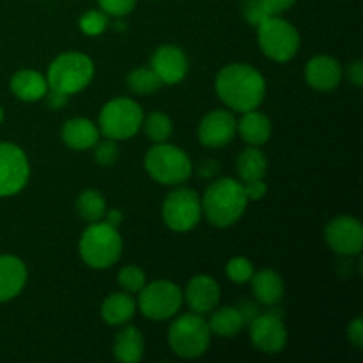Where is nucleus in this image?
<instances>
[{"label": "nucleus", "mask_w": 363, "mask_h": 363, "mask_svg": "<svg viewBox=\"0 0 363 363\" xmlns=\"http://www.w3.org/2000/svg\"><path fill=\"white\" fill-rule=\"evenodd\" d=\"M220 101L234 112H248L261 106L266 98V80L261 71L245 62L223 66L215 78Z\"/></svg>", "instance_id": "f257e3e1"}, {"label": "nucleus", "mask_w": 363, "mask_h": 363, "mask_svg": "<svg viewBox=\"0 0 363 363\" xmlns=\"http://www.w3.org/2000/svg\"><path fill=\"white\" fill-rule=\"evenodd\" d=\"M137 312V301L133 294L126 293H112L106 296L101 303V319L108 326H123L133 319Z\"/></svg>", "instance_id": "4be33fe9"}, {"label": "nucleus", "mask_w": 363, "mask_h": 363, "mask_svg": "<svg viewBox=\"0 0 363 363\" xmlns=\"http://www.w3.org/2000/svg\"><path fill=\"white\" fill-rule=\"evenodd\" d=\"M325 240L335 254L344 255V257L360 255L363 248L362 222L350 215L337 216V218L330 220V223L326 225Z\"/></svg>", "instance_id": "f8f14e48"}, {"label": "nucleus", "mask_w": 363, "mask_h": 363, "mask_svg": "<svg viewBox=\"0 0 363 363\" xmlns=\"http://www.w3.org/2000/svg\"><path fill=\"white\" fill-rule=\"evenodd\" d=\"M183 301L195 314H208L220 303V286L213 277L195 275L183 291Z\"/></svg>", "instance_id": "dca6fc26"}, {"label": "nucleus", "mask_w": 363, "mask_h": 363, "mask_svg": "<svg viewBox=\"0 0 363 363\" xmlns=\"http://www.w3.org/2000/svg\"><path fill=\"white\" fill-rule=\"evenodd\" d=\"M144 123L142 106L131 98H113L99 112V133L112 140H130Z\"/></svg>", "instance_id": "0eeeda50"}, {"label": "nucleus", "mask_w": 363, "mask_h": 363, "mask_svg": "<svg viewBox=\"0 0 363 363\" xmlns=\"http://www.w3.org/2000/svg\"><path fill=\"white\" fill-rule=\"evenodd\" d=\"M80 257L89 268L108 269L123 254V238L116 227L106 222L89 223L78 243Z\"/></svg>", "instance_id": "7ed1b4c3"}, {"label": "nucleus", "mask_w": 363, "mask_h": 363, "mask_svg": "<svg viewBox=\"0 0 363 363\" xmlns=\"http://www.w3.org/2000/svg\"><path fill=\"white\" fill-rule=\"evenodd\" d=\"M142 126H144L145 137H147L151 142H155V144L169 140L174 130L172 119L163 112L149 113L147 117H144Z\"/></svg>", "instance_id": "c85d7f7f"}, {"label": "nucleus", "mask_w": 363, "mask_h": 363, "mask_svg": "<svg viewBox=\"0 0 363 363\" xmlns=\"http://www.w3.org/2000/svg\"><path fill=\"white\" fill-rule=\"evenodd\" d=\"M28 272L25 262L16 255H0V303L20 296L27 286Z\"/></svg>", "instance_id": "a211bd4d"}, {"label": "nucleus", "mask_w": 363, "mask_h": 363, "mask_svg": "<svg viewBox=\"0 0 363 363\" xmlns=\"http://www.w3.org/2000/svg\"><path fill=\"white\" fill-rule=\"evenodd\" d=\"M346 74L354 87H363V62L362 60H353L346 67Z\"/></svg>", "instance_id": "58836bf2"}, {"label": "nucleus", "mask_w": 363, "mask_h": 363, "mask_svg": "<svg viewBox=\"0 0 363 363\" xmlns=\"http://www.w3.org/2000/svg\"><path fill=\"white\" fill-rule=\"evenodd\" d=\"M126 85L133 94L149 96L162 87V80L151 67H137L126 78Z\"/></svg>", "instance_id": "cd10ccee"}, {"label": "nucleus", "mask_w": 363, "mask_h": 363, "mask_svg": "<svg viewBox=\"0 0 363 363\" xmlns=\"http://www.w3.org/2000/svg\"><path fill=\"white\" fill-rule=\"evenodd\" d=\"M250 284L255 300L261 305H266V307L279 305L282 301L284 293H286L282 277L273 272V269H261V272L254 273Z\"/></svg>", "instance_id": "aec40b11"}, {"label": "nucleus", "mask_w": 363, "mask_h": 363, "mask_svg": "<svg viewBox=\"0 0 363 363\" xmlns=\"http://www.w3.org/2000/svg\"><path fill=\"white\" fill-rule=\"evenodd\" d=\"M123 213L119 211V209H106V213H105V222L108 223V225H112V227H119L121 223H123Z\"/></svg>", "instance_id": "37998d69"}, {"label": "nucleus", "mask_w": 363, "mask_h": 363, "mask_svg": "<svg viewBox=\"0 0 363 363\" xmlns=\"http://www.w3.org/2000/svg\"><path fill=\"white\" fill-rule=\"evenodd\" d=\"M238 121L229 110H213L199 123L197 137L204 147H223L236 137Z\"/></svg>", "instance_id": "4468645a"}, {"label": "nucleus", "mask_w": 363, "mask_h": 363, "mask_svg": "<svg viewBox=\"0 0 363 363\" xmlns=\"http://www.w3.org/2000/svg\"><path fill=\"white\" fill-rule=\"evenodd\" d=\"M99 128L87 117H73L66 121L60 130V138L64 144L74 151H87L99 140Z\"/></svg>", "instance_id": "6ab92c4d"}, {"label": "nucleus", "mask_w": 363, "mask_h": 363, "mask_svg": "<svg viewBox=\"0 0 363 363\" xmlns=\"http://www.w3.org/2000/svg\"><path fill=\"white\" fill-rule=\"evenodd\" d=\"M261 2L268 16H280L286 11H289L296 4V0H261Z\"/></svg>", "instance_id": "c9c22d12"}, {"label": "nucleus", "mask_w": 363, "mask_h": 363, "mask_svg": "<svg viewBox=\"0 0 363 363\" xmlns=\"http://www.w3.org/2000/svg\"><path fill=\"white\" fill-rule=\"evenodd\" d=\"M243 190H245V195H247L248 202L261 201V199L266 195V191H268V184H266L262 179L248 181V183H243Z\"/></svg>", "instance_id": "e433bc0d"}, {"label": "nucleus", "mask_w": 363, "mask_h": 363, "mask_svg": "<svg viewBox=\"0 0 363 363\" xmlns=\"http://www.w3.org/2000/svg\"><path fill=\"white\" fill-rule=\"evenodd\" d=\"M236 131L248 145H264L272 137V121L266 113L255 110L243 112V117L238 121Z\"/></svg>", "instance_id": "5701e85b"}, {"label": "nucleus", "mask_w": 363, "mask_h": 363, "mask_svg": "<svg viewBox=\"0 0 363 363\" xmlns=\"http://www.w3.org/2000/svg\"><path fill=\"white\" fill-rule=\"evenodd\" d=\"M94 78V62L89 55L80 52H66L52 60L46 73L50 91L62 92L66 96L84 91Z\"/></svg>", "instance_id": "39448f33"}, {"label": "nucleus", "mask_w": 363, "mask_h": 363, "mask_svg": "<svg viewBox=\"0 0 363 363\" xmlns=\"http://www.w3.org/2000/svg\"><path fill=\"white\" fill-rule=\"evenodd\" d=\"M248 326H250L252 344L261 353L277 354L286 350L289 337H287V328L284 325L280 312L277 314L273 311L259 314Z\"/></svg>", "instance_id": "ddd939ff"}, {"label": "nucleus", "mask_w": 363, "mask_h": 363, "mask_svg": "<svg viewBox=\"0 0 363 363\" xmlns=\"http://www.w3.org/2000/svg\"><path fill=\"white\" fill-rule=\"evenodd\" d=\"M211 312L213 314L208 321L211 335L230 339V337H236L245 326L243 315L238 311V307H220L213 308Z\"/></svg>", "instance_id": "393cba45"}, {"label": "nucleus", "mask_w": 363, "mask_h": 363, "mask_svg": "<svg viewBox=\"0 0 363 363\" xmlns=\"http://www.w3.org/2000/svg\"><path fill=\"white\" fill-rule=\"evenodd\" d=\"M94 147V160L99 167H112L119 158V147L112 138H105L101 142L98 140Z\"/></svg>", "instance_id": "473e14b6"}, {"label": "nucleus", "mask_w": 363, "mask_h": 363, "mask_svg": "<svg viewBox=\"0 0 363 363\" xmlns=\"http://www.w3.org/2000/svg\"><path fill=\"white\" fill-rule=\"evenodd\" d=\"M238 311H240L241 315H243L245 325H250V323L254 321L259 314H261L257 305L250 303V301H243V303H241V307H238Z\"/></svg>", "instance_id": "79ce46f5"}, {"label": "nucleus", "mask_w": 363, "mask_h": 363, "mask_svg": "<svg viewBox=\"0 0 363 363\" xmlns=\"http://www.w3.org/2000/svg\"><path fill=\"white\" fill-rule=\"evenodd\" d=\"M211 330L201 314L188 312L177 315L169 328V346L176 357L195 360L209 350Z\"/></svg>", "instance_id": "423d86ee"}, {"label": "nucleus", "mask_w": 363, "mask_h": 363, "mask_svg": "<svg viewBox=\"0 0 363 363\" xmlns=\"http://www.w3.org/2000/svg\"><path fill=\"white\" fill-rule=\"evenodd\" d=\"M188 57L179 46L162 45L151 57V69L158 74L163 85H176L186 78Z\"/></svg>", "instance_id": "2eb2a0df"}, {"label": "nucleus", "mask_w": 363, "mask_h": 363, "mask_svg": "<svg viewBox=\"0 0 363 363\" xmlns=\"http://www.w3.org/2000/svg\"><path fill=\"white\" fill-rule=\"evenodd\" d=\"M255 273L254 264H252L250 259L247 257H233L229 259L225 266V275L230 282L234 284H248L250 282L252 275Z\"/></svg>", "instance_id": "7c9ffc66"}, {"label": "nucleus", "mask_w": 363, "mask_h": 363, "mask_svg": "<svg viewBox=\"0 0 363 363\" xmlns=\"http://www.w3.org/2000/svg\"><path fill=\"white\" fill-rule=\"evenodd\" d=\"M144 167L151 179L165 186H179L186 183L194 172L190 156L181 147L167 142L155 144L145 152Z\"/></svg>", "instance_id": "20e7f679"}, {"label": "nucleus", "mask_w": 363, "mask_h": 363, "mask_svg": "<svg viewBox=\"0 0 363 363\" xmlns=\"http://www.w3.org/2000/svg\"><path fill=\"white\" fill-rule=\"evenodd\" d=\"M30 165L20 145L0 142V199L20 194L28 183Z\"/></svg>", "instance_id": "9b49d317"}, {"label": "nucleus", "mask_w": 363, "mask_h": 363, "mask_svg": "<svg viewBox=\"0 0 363 363\" xmlns=\"http://www.w3.org/2000/svg\"><path fill=\"white\" fill-rule=\"evenodd\" d=\"M202 216L213 227L225 229L240 222L248 206L243 183L233 177H218L206 188L201 197Z\"/></svg>", "instance_id": "f03ea898"}, {"label": "nucleus", "mask_w": 363, "mask_h": 363, "mask_svg": "<svg viewBox=\"0 0 363 363\" xmlns=\"http://www.w3.org/2000/svg\"><path fill=\"white\" fill-rule=\"evenodd\" d=\"M77 211L85 222H101L106 213V201L98 190H84L77 197Z\"/></svg>", "instance_id": "bb28decb"}, {"label": "nucleus", "mask_w": 363, "mask_h": 363, "mask_svg": "<svg viewBox=\"0 0 363 363\" xmlns=\"http://www.w3.org/2000/svg\"><path fill=\"white\" fill-rule=\"evenodd\" d=\"M162 218L169 229L188 233L199 225L202 218L201 197L190 188H176L165 197L162 206Z\"/></svg>", "instance_id": "9d476101"}, {"label": "nucleus", "mask_w": 363, "mask_h": 363, "mask_svg": "<svg viewBox=\"0 0 363 363\" xmlns=\"http://www.w3.org/2000/svg\"><path fill=\"white\" fill-rule=\"evenodd\" d=\"M218 162L216 160H204V162L199 165L197 174L202 177V179H213V177L218 174Z\"/></svg>", "instance_id": "a19ab883"}, {"label": "nucleus", "mask_w": 363, "mask_h": 363, "mask_svg": "<svg viewBox=\"0 0 363 363\" xmlns=\"http://www.w3.org/2000/svg\"><path fill=\"white\" fill-rule=\"evenodd\" d=\"M241 11H243L245 20L250 25L257 27L264 18H268V14L264 13V7H262L261 0H245L243 6H241Z\"/></svg>", "instance_id": "f704fd0d"}, {"label": "nucleus", "mask_w": 363, "mask_h": 363, "mask_svg": "<svg viewBox=\"0 0 363 363\" xmlns=\"http://www.w3.org/2000/svg\"><path fill=\"white\" fill-rule=\"evenodd\" d=\"M11 92L21 101H38L45 98L48 92V82L45 74L38 73L34 69H20L13 74L9 82Z\"/></svg>", "instance_id": "412c9836"}, {"label": "nucleus", "mask_w": 363, "mask_h": 363, "mask_svg": "<svg viewBox=\"0 0 363 363\" xmlns=\"http://www.w3.org/2000/svg\"><path fill=\"white\" fill-rule=\"evenodd\" d=\"M144 335L137 326H126L113 340V357L121 363H138L144 358Z\"/></svg>", "instance_id": "b1692460"}, {"label": "nucleus", "mask_w": 363, "mask_h": 363, "mask_svg": "<svg viewBox=\"0 0 363 363\" xmlns=\"http://www.w3.org/2000/svg\"><path fill=\"white\" fill-rule=\"evenodd\" d=\"M117 284L121 286V289L126 291L130 294H138L142 287L147 284V277H145V272L138 266L130 264L124 266L123 269L117 275Z\"/></svg>", "instance_id": "c756f323"}, {"label": "nucleus", "mask_w": 363, "mask_h": 363, "mask_svg": "<svg viewBox=\"0 0 363 363\" xmlns=\"http://www.w3.org/2000/svg\"><path fill=\"white\" fill-rule=\"evenodd\" d=\"M78 25H80V28L84 34L99 35L105 32L106 25H108V14H105L103 11L91 9V11H87V13L82 14Z\"/></svg>", "instance_id": "2f4dec72"}, {"label": "nucleus", "mask_w": 363, "mask_h": 363, "mask_svg": "<svg viewBox=\"0 0 363 363\" xmlns=\"http://www.w3.org/2000/svg\"><path fill=\"white\" fill-rule=\"evenodd\" d=\"M99 7L105 14L113 18L128 16L137 6V0H98Z\"/></svg>", "instance_id": "72a5a7b5"}, {"label": "nucleus", "mask_w": 363, "mask_h": 363, "mask_svg": "<svg viewBox=\"0 0 363 363\" xmlns=\"http://www.w3.org/2000/svg\"><path fill=\"white\" fill-rule=\"evenodd\" d=\"M236 172L241 183L264 179L266 172H268V160H266L264 152L254 145L241 151V155L236 160Z\"/></svg>", "instance_id": "a878e982"}, {"label": "nucleus", "mask_w": 363, "mask_h": 363, "mask_svg": "<svg viewBox=\"0 0 363 363\" xmlns=\"http://www.w3.org/2000/svg\"><path fill=\"white\" fill-rule=\"evenodd\" d=\"M2 121H4V108L2 105H0V124H2Z\"/></svg>", "instance_id": "c03bdc74"}, {"label": "nucleus", "mask_w": 363, "mask_h": 363, "mask_svg": "<svg viewBox=\"0 0 363 363\" xmlns=\"http://www.w3.org/2000/svg\"><path fill=\"white\" fill-rule=\"evenodd\" d=\"M347 339H350V342L353 344L354 347H360L363 346V321L362 318H354L353 321L350 323V326H347Z\"/></svg>", "instance_id": "4c0bfd02"}, {"label": "nucleus", "mask_w": 363, "mask_h": 363, "mask_svg": "<svg viewBox=\"0 0 363 363\" xmlns=\"http://www.w3.org/2000/svg\"><path fill=\"white\" fill-rule=\"evenodd\" d=\"M43 99H46V105H48L52 110H60L67 105V99H69V96L62 94V92L50 91L48 89V92H46L45 98Z\"/></svg>", "instance_id": "ea45409f"}, {"label": "nucleus", "mask_w": 363, "mask_h": 363, "mask_svg": "<svg viewBox=\"0 0 363 363\" xmlns=\"http://www.w3.org/2000/svg\"><path fill=\"white\" fill-rule=\"evenodd\" d=\"M342 66L330 55H315L305 67V80L312 89L319 92H330L342 82Z\"/></svg>", "instance_id": "f3484780"}, {"label": "nucleus", "mask_w": 363, "mask_h": 363, "mask_svg": "<svg viewBox=\"0 0 363 363\" xmlns=\"http://www.w3.org/2000/svg\"><path fill=\"white\" fill-rule=\"evenodd\" d=\"M257 43L261 52L275 62H289L301 45L300 32L280 16H268L257 25Z\"/></svg>", "instance_id": "6e6552de"}, {"label": "nucleus", "mask_w": 363, "mask_h": 363, "mask_svg": "<svg viewBox=\"0 0 363 363\" xmlns=\"http://www.w3.org/2000/svg\"><path fill=\"white\" fill-rule=\"evenodd\" d=\"M137 307L142 315L151 321H169L176 318L183 307V291L170 280H152L138 293Z\"/></svg>", "instance_id": "1a4fd4ad"}]
</instances>
